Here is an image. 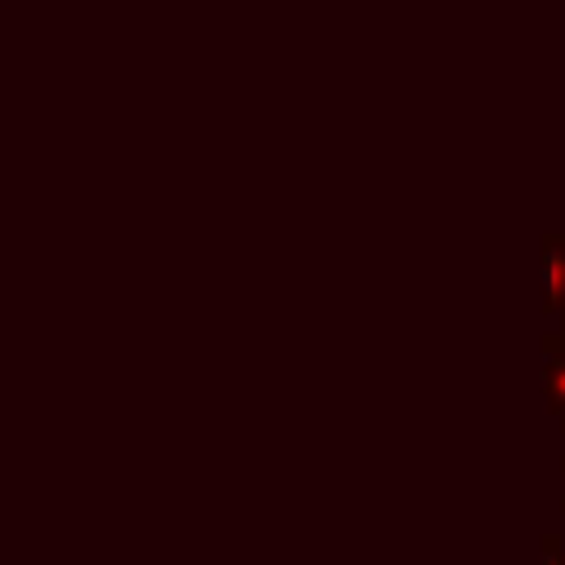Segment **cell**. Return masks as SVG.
Instances as JSON below:
<instances>
[{
  "label": "cell",
  "instance_id": "1",
  "mask_svg": "<svg viewBox=\"0 0 565 565\" xmlns=\"http://www.w3.org/2000/svg\"><path fill=\"white\" fill-rule=\"evenodd\" d=\"M543 565H565V547H561V539H543Z\"/></svg>",
  "mask_w": 565,
  "mask_h": 565
},
{
  "label": "cell",
  "instance_id": "2",
  "mask_svg": "<svg viewBox=\"0 0 565 565\" xmlns=\"http://www.w3.org/2000/svg\"><path fill=\"white\" fill-rule=\"evenodd\" d=\"M561 508H565V503H561Z\"/></svg>",
  "mask_w": 565,
  "mask_h": 565
}]
</instances>
